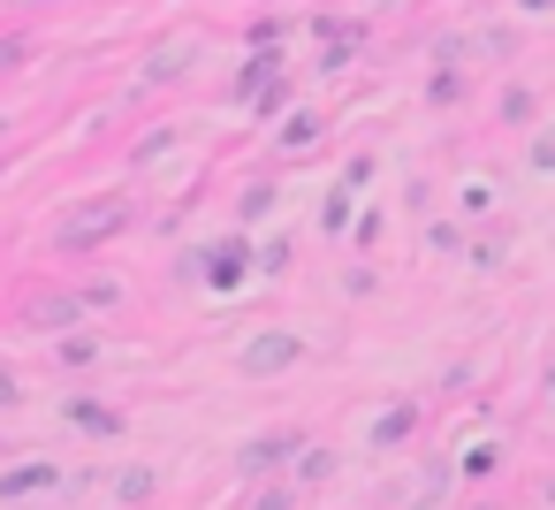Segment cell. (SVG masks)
I'll return each mask as SVG.
<instances>
[{
	"mask_svg": "<svg viewBox=\"0 0 555 510\" xmlns=\"http://www.w3.org/2000/svg\"><path fill=\"white\" fill-rule=\"evenodd\" d=\"M92 358H100L92 335H62V366H92Z\"/></svg>",
	"mask_w": 555,
	"mask_h": 510,
	"instance_id": "cell-11",
	"label": "cell"
},
{
	"mask_svg": "<svg viewBox=\"0 0 555 510\" xmlns=\"http://www.w3.org/2000/svg\"><path fill=\"white\" fill-rule=\"evenodd\" d=\"M327 472H335V457H327V449H312V442H305V449H297V480H305V487H312V480H327Z\"/></svg>",
	"mask_w": 555,
	"mask_h": 510,
	"instance_id": "cell-9",
	"label": "cell"
},
{
	"mask_svg": "<svg viewBox=\"0 0 555 510\" xmlns=\"http://www.w3.org/2000/svg\"><path fill=\"white\" fill-rule=\"evenodd\" d=\"M297 358H305V343L274 328V335H259V343L244 350V373H282V366H297Z\"/></svg>",
	"mask_w": 555,
	"mask_h": 510,
	"instance_id": "cell-4",
	"label": "cell"
},
{
	"mask_svg": "<svg viewBox=\"0 0 555 510\" xmlns=\"http://www.w3.org/2000/svg\"><path fill=\"white\" fill-rule=\"evenodd\" d=\"M62 419H69L77 434H107V442H115V434L130 426V419H122L115 404H100V396H69V404H62Z\"/></svg>",
	"mask_w": 555,
	"mask_h": 510,
	"instance_id": "cell-3",
	"label": "cell"
},
{
	"mask_svg": "<svg viewBox=\"0 0 555 510\" xmlns=\"http://www.w3.org/2000/svg\"><path fill=\"white\" fill-rule=\"evenodd\" d=\"M122 221H130V199H92V206H77V214L54 229V252H85V244L115 237Z\"/></svg>",
	"mask_w": 555,
	"mask_h": 510,
	"instance_id": "cell-1",
	"label": "cell"
},
{
	"mask_svg": "<svg viewBox=\"0 0 555 510\" xmlns=\"http://www.w3.org/2000/svg\"><path fill=\"white\" fill-rule=\"evenodd\" d=\"M183 62H191V47H168V54H160V62H153V69H145V77H176V69H183Z\"/></svg>",
	"mask_w": 555,
	"mask_h": 510,
	"instance_id": "cell-14",
	"label": "cell"
},
{
	"mask_svg": "<svg viewBox=\"0 0 555 510\" xmlns=\"http://www.w3.org/2000/svg\"><path fill=\"white\" fill-rule=\"evenodd\" d=\"M16 404H24V381H16L9 366H0V411H16Z\"/></svg>",
	"mask_w": 555,
	"mask_h": 510,
	"instance_id": "cell-15",
	"label": "cell"
},
{
	"mask_svg": "<svg viewBox=\"0 0 555 510\" xmlns=\"http://www.w3.org/2000/svg\"><path fill=\"white\" fill-rule=\"evenodd\" d=\"M547 388H555V366H547Z\"/></svg>",
	"mask_w": 555,
	"mask_h": 510,
	"instance_id": "cell-17",
	"label": "cell"
},
{
	"mask_svg": "<svg viewBox=\"0 0 555 510\" xmlns=\"http://www.w3.org/2000/svg\"><path fill=\"white\" fill-rule=\"evenodd\" d=\"M153 487H160V480H153V464H138V472H122V480H115V495H122V502H145Z\"/></svg>",
	"mask_w": 555,
	"mask_h": 510,
	"instance_id": "cell-10",
	"label": "cell"
},
{
	"mask_svg": "<svg viewBox=\"0 0 555 510\" xmlns=\"http://www.w3.org/2000/svg\"><path fill=\"white\" fill-rule=\"evenodd\" d=\"M343 214H350V191H327L320 199V229H343Z\"/></svg>",
	"mask_w": 555,
	"mask_h": 510,
	"instance_id": "cell-12",
	"label": "cell"
},
{
	"mask_svg": "<svg viewBox=\"0 0 555 510\" xmlns=\"http://www.w3.org/2000/svg\"><path fill=\"white\" fill-rule=\"evenodd\" d=\"M54 480H62V472H54V464H39V457H31V464H9V472H0V502H24V495H47Z\"/></svg>",
	"mask_w": 555,
	"mask_h": 510,
	"instance_id": "cell-5",
	"label": "cell"
},
{
	"mask_svg": "<svg viewBox=\"0 0 555 510\" xmlns=\"http://www.w3.org/2000/svg\"><path fill=\"white\" fill-rule=\"evenodd\" d=\"M244 259H251V252H244V237H221V244L206 252V275H214V290H236V282H244Z\"/></svg>",
	"mask_w": 555,
	"mask_h": 510,
	"instance_id": "cell-6",
	"label": "cell"
},
{
	"mask_svg": "<svg viewBox=\"0 0 555 510\" xmlns=\"http://www.w3.org/2000/svg\"><path fill=\"white\" fill-rule=\"evenodd\" d=\"M297 449H305V434H297V426H274V434H259V442H244V449H236V464H244L251 480H267V472H274L282 457H297Z\"/></svg>",
	"mask_w": 555,
	"mask_h": 510,
	"instance_id": "cell-2",
	"label": "cell"
},
{
	"mask_svg": "<svg viewBox=\"0 0 555 510\" xmlns=\"http://www.w3.org/2000/svg\"><path fill=\"white\" fill-rule=\"evenodd\" d=\"M312 31H320V47H327V69H335V62H350V54H358V39H365V31H358V24H350V16H335V24H327V16H320V24H312Z\"/></svg>",
	"mask_w": 555,
	"mask_h": 510,
	"instance_id": "cell-8",
	"label": "cell"
},
{
	"mask_svg": "<svg viewBox=\"0 0 555 510\" xmlns=\"http://www.w3.org/2000/svg\"><path fill=\"white\" fill-rule=\"evenodd\" d=\"M251 510H297V487H282V480H274V487H259V502H251Z\"/></svg>",
	"mask_w": 555,
	"mask_h": 510,
	"instance_id": "cell-13",
	"label": "cell"
},
{
	"mask_svg": "<svg viewBox=\"0 0 555 510\" xmlns=\"http://www.w3.org/2000/svg\"><path fill=\"white\" fill-rule=\"evenodd\" d=\"M77 313H85V297H77V290H54V297H31V305H24V320H31V328H69Z\"/></svg>",
	"mask_w": 555,
	"mask_h": 510,
	"instance_id": "cell-7",
	"label": "cell"
},
{
	"mask_svg": "<svg viewBox=\"0 0 555 510\" xmlns=\"http://www.w3.org/2000/svg\"><path fill=\"white\" fill-rule=\"evenodd\" d=\"M24 54H31V47H24V39H0V69H16V62H24Z\"/></svg>",
	"mask_w": 555,
	"mask_h": 510,
	"instance_id": "cell-16",
	"label": "cell"
}]
</instances>
